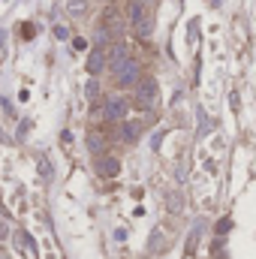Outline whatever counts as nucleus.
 I'll return each instance as SVG.
<instances>
[{"label":"nucleus","instance_id":"1","mask_svg":"<svg viewBox=\"0 0 256 259\" xmlns=\"http://www.w3.org/2000/svg\"><path fill=\"white\" fill-rule=\"evenodd\" d=\"M139 75H142V69H139V61H133V58H124L118 69H115V81H118V88H133L136 81H139Z\"/></svg>","mask_w":256,"mask_h":259},{"label":"nucleus","instance_id":"2","mask_svg":"<svg viewBox=\"0 0 256 259\" xmlns=\"http://www.w3.org/2000/svg\"><path fill=\"white\" fill-rule=\"evenodd\" d=\"M136 84H139V88H136L139 106H142V109H154V106H157V81H154V78H139Z\"/></svg>","mask_w":256,"mask_h":259},{"label":"nucleus","instance_id":"3","mask_svg":"<svg viewBox=\"0 0 256 259\" xmlns=\"http://www.w3.org/2000/svg\"><path fill=\"white\" fill-rule=\"evenodd\" d=\"M130 21H133V27H136L139 36H148V33H151V18H148L142 0H133V3H130Z\"/></svg>","mask_w":256,"mask_h":259},{"label":"nucleus","instance_id":"4","mask_svg":"<svg viewBox=\"0 0 256 259\" xmlns=\"http://www.w3.org/2000/svg\"><path fill=\"white\" fill-rule=\"evenodd\" d=\"M106 118H109V121H124V118H127V100L112 97V100L106 103Z\"/></svg>","mask_w":256,"mask_h":259},{"label":"nucleus","instance_id":"5","mask_svg":"<svg viewBox=\"0 0 256 259\" xmlns=\"http://www.w3.org/2000/svg\"><path fill=\"white\" fill-rule=\"evenodd\" d=\"M103 66H106V52L97 46V49L91 52V58H88V72L97 75V72H103Z\"/></svg>","mask_w":256,"mask_h":259},{"label":"nucleus","instance_id":"6","mask_svg":"<svg viewBox=\"0 0 256 259\" xmlns=\"http://www.w3.org/2000/svg\"><path fill=\"white\" fill-rule=\"evenodd\" d=\"M97 169H100V175H118V169H121V163L115 160V157H100L97 160Z\"/></svg>","mask_w":256,"mask_h":259},{"label":"nucleus","instance_id":"7","mask_svg":"<svg viewBox=\"0 0 256 259\" xmlns=\"http://www.w3.org/2000/svg\"><path fill=\"white\" fill-rule=\"evenodd\" d=\"M66 9H69V15H75V18H84V15H88V0H66Z\"/></svg>","mask_w":256,"mask_h":259},{"label":"nucleus","instance_id":"8","mask_svg":"<svg viewBox=\"0 0 256 259\" xmlns=\"http://www.w3.org/2000/svg\"><path fill=\"white\" fill-rule=\"evenodd\" d=\"M139 133H142V124H136V121H127V124H124V139H127V142H136Z\"/></svg>","mask_w":256,"mask_h":259},{"label":"nucleus","instance_id":"9","mask_svg":"<svg viewBox=\"0 0 256 259\" xmlns=\"http://www.w3.org/2000/svg\"><path fill=\"white\" fill-rule=\"evenodd\" d=\"M39 172H42V178H52V163L46 157H39Z\"/></svg>","mask_w":256,"mask_h":259},{"label":"nucleus","instance_id":"10","mask_svg":"<svg viewBox=\"0 0 256 259\" xmlns=\"http://www.w3.org/2000/svg\"><path fill=\"white\" fill-rule=\"evenodd\" d=\"M84 94H88V97L94 100V97L100 94V84H97V81H88V88H84Z\"/></svg>","mask_w":256,"mask_h":259},{"label":"nucleus","instance_id":"11","mask_svg":"<svg viewBox=\"0 0 256 259\" xmlns=\"http://www.w3.org/2000/svg\"><path fill=\"white\" fill-rule=\"evenodd\" d=\"M88 145H91V151H103V139H100V136H91Z\"/></svg>","mask_w":256,"mask_h":259},{"label":"nucleus","instance_id":"12","mask_svg":"<svg viewBox=\"0 0 256 259\" xmlns=\"http://www.w3.org/2000/svg\"><path fill=\"white\" fill-rule=\"evenodd\" d=\"M55 36H58V39H66V36H69V30H66L64 24H58V27H55Z\"/></svg>","mask_w":256,"mask_h":259}]
</instances>
